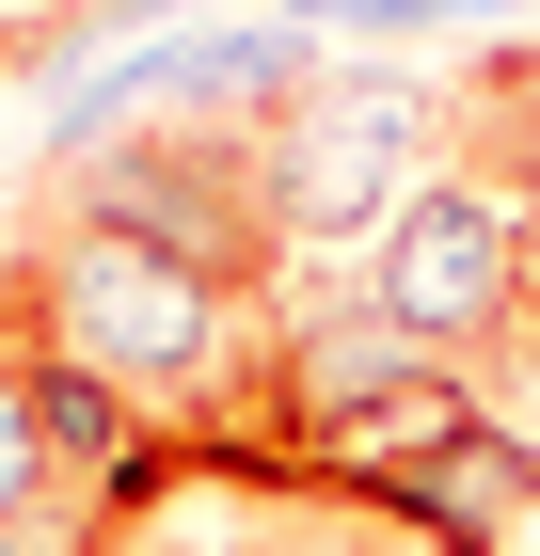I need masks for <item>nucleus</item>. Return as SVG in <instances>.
I'll return each instance as SVG.
<instances>
[{
	"label": "nucleus",
	"instance_id": "nucleus-1",
	"mask_svg": "<svg viewBox=\"0 0 540 556\" xmlns=\"http://www.w3.org/2000/svg\"><path fill=\"white\" fill-rule=\"evenodd\" d=\"M271 414L302 445V493H398L414 462H445L461 429H493V382L414 350L381 302H287L271 318Z\"/></svg>",
	"mask_w": 540,
	"mask_h": 556
},
{
	"label": "nucleus",
	"instance_id": "nucleus-2",
	"mask_svg": "<svg viewBox=\"0 0 540 556\" xmlns=\"http://www.w3.org/2000/svg\"><path fill=\"white\" fill-rule=\"evenodd\" d=\"M0 302H16L33 350H64V366H96V382H127V397H208L254 350V302H223L208 270L143 255V239H112V223H80V207H48L33 239L0 255Z\"/></svg>",
	"mask_w": 540,
	"mask_h": 556
},
{
	"label": "nucleus",
	"instance_id": "nucleus-3",
	"mask_svg": "<svg viewBox=\"0 0 540 556\" xmlns=\"http://www.w3.org/2000/svg\"><path fill=\"white\" fill-rule=\"evenodd\" d=\"M445 128H461V96L398 80V64H318V96H287V112L254 128V175H271L287 255H366L381 223L461 160Z\"/></svg>",
	"mask_w": 540,
	"mask_h": 556
},
{
	"label": "nucleus",
	"instance_id": "nucleus-4",
	"mask_svg": "<svg viewBox=\"0 0 540 556\" xmlns=\"http://www.w3.org/2000/svg\"><path fill=\"white\" fill-rule=\"evenodd\" d=\"M525 287H540V207L493 160H445L414 207L350 255V302H381V318L414 350H445V366H477V350L525 334Z\"/></svg>",
	"mask_w": 540,
	"mask_h": 556
},
{
	"label": "nucleus",
	"instance_id": "nucleus-5",
	"mask_svg": "<svg viewBox=\"0 0 540 556\" xmlns=\"http://www.w3.org/2000/svg\"><path fill=\"white\" fill-rule=\"evenodd\" d=\"M48 207L112 223L143 255L208 270L223 302L271 287L287 255V223H271V175H254V128H127V143H80V160H48Z\"/></svg>",
	"mask_w": 540,
	"mask_h": 556
},
{
	"label": "nucleus",
	"instance_id": "nucleus-6",
	"mask_svg": "<svg viewBox=\"0 0 540 556\" xmlns=\"http://www.w3.org/2000/svg\"><path fill=\"white\" fill-rule=\"evenodd\" d=\"M287 96H318V33L302 16H191V33L96 48L80 80L48 96V160L127 143V128H271Z\"/></svg>",
	"mask_w": 540,
	"mask_h": 556
},
{
	"label": "nucleus",
	"instance_id": "nucleus-7",
	"mask_svg": "<svg viewBox=\"0 0 540 556\" xmlns=\"http://www.w3.org/2000/svg\"><path fill=\"white\" fill-rule=\"evenodd\" d=\"M223 541L239 556H429L398 509H350V493H223Z\"/></svg>",
	"mask_w": 540,
	"mask_h": 556
},
{
	"label": "nucleus",
	"instance_id": "nucleus-8",
	"mask_svg": "<svg viewBox=\"0 0 540 556\" xmlns=\"http://www.w3.org/2000/svg\"><path fill=\"white\" fill-rule=\"evenodd\" d=\"M461 160H493L508 191L540 207V48H493V64L461 80Z\"/></svg>",
	"mask_w": 540,
	"mask_h": 556
},
{
	"label": "nucleus",
	"instance_id": "nucleus-9",
	"mask_svg": "<svg viewBox=\"0 0 540 556\" xmlns=\"http://www.w3.org/2000/svg\"><path fill=\"white\" fill-rule=\"evenodd\" d=\"M33 509H64V462H48V429H33V334L0 302V525H33Z\"/></svg>",
	"mask_w": 540,
	"mask_h": 556
},
{
	"label": "nucleus",
	"instance_id": "nucleus-10",
	"mask_svg": "<svg viewBox=\"0 0 540 556\" xmlns=\"http://www.w3.org/2000/svg\"><path fill=\"white\" fill-rule=\"evenodd\" d=\"M302 33H350V48H414V33H445L461 0H287Z\"/></svg>",
	"mask_w": 540,
	"mask_h": 556
},
{
	"label": "nucleus",
	"instance_id": "nucleus-11",
	"mask_svg": "<svg viewBox=\"0 0 540 556\" xmlns=\"http://www.w3.org/2000/svg\"><path fill=\"white\" fill-rule=\"evenodd\" d=\"M112 556H239V541H223V493H175L160 525H112Z\"/></svg>",
	"mask_w": 540,
	"mask_h": 556
},
{
	"label": "nucleus",
	"instance_id": "nucleus-12",
	"mask_svg": "<svg viewBox=\"0 0 540 556\" xmlns=\"http://www.w3.org/2000/svg\"><path fill=\"white\" fill-rule=\"evenodd\" d=\"M0 556H112V525L64 493V509H33V525H0Z\"/></svg>",
	"mask_w": 540,
	"mask_h": 556
},
{
	"label": "nucleus",
	"instance_id": "nucleus-13",
	"mask_svg": "<svg viewBox=\"0 0 540 556\" xmlns=\"http://www.w3.org/2000/svg\"><path fill=\"white\" fill-rule=\"evenodd\" d=\"M508 350H525V366H540V287H525V334H508Z\"/></svg>",
	"mask_w": 540,
	"mask_h": 556
},
{
	"label": "nucleus",
	"instance_id": "nucleus-14",
	"mask_svg": "<svg viewBox=\"0 0 540 556\" xmlns=\"http://www.w3.org/2000/svg\"><path fill=\"white\" fill-rule=\"evenodd\" d=\"M16 48H33V33H0V80H16Z\"/></svg>",
	"mask_w": 540,
	"mask_h": 556
}]
</instances>
